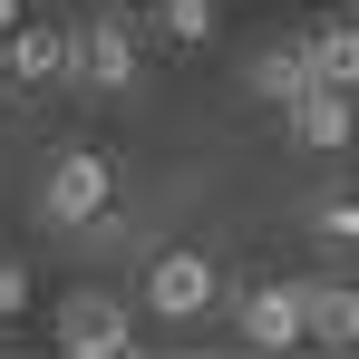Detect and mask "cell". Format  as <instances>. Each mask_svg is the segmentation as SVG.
<instances>
[{
  "mask_svg": "<svg viewBox=\"0 0 359 359\" xmlns=\"http://www.w3.org/2000/svg\"><path fill=\"white\" fill-rule=\"evenodd\" d=\"M107 194H117V165H107L97 146H59V156H49V175H39V224L88 243L97 224H107Z\"/></svg>",
  "mask_w": 359,
  "mask_h": 359,
  "instance_id": "obj_1",
  "label": "cell"
},
{
  "mask_svg": "<svg viewBox=\"0 0 359 359\" xmlns=\"http://www.w3.org/2000/svg\"><path fill=\"white\" fill-rule=\"evenodd\" d=\"M214 301H224V272H214L204 252H156V262H146V292H136V311L184 330V320H204Z\"/></svg>",
  "mask_w": 359,
  "mask_h": 359,
  "instance_id": "obj_2",
  "label": "cell"
},
{
  "mask_svg": "<svg viewBox=\"0 0 359 359\" xmlns=\"http://www.w3.org/2000/svg\"><path fill=\"white\" fill-rule=\"evenodd\" d=\"M0 78H10V88H68V78H78V29L20 20V29L0 39Z\"/></svg>",
  "mask_w": 359,
  "mask_h": 359,
  "instance_id": "obj_3",
  "label": "cell"
},
{
  "mask_svg": "<svg viewBox=\"0 0 359 359\" xmlns=\"http://www.w3.org/2000/svg\"><path fill=\"white\" fill-rule=\"evenodd\" d=\"M126 340H136V311L126 301H107V292L59 301V350L68 359H126Z\"/></svg>",
  "mask_w": 359,
  "mask_h": 359,
  "instance_id": "obj_4",
  "label": "cell"
},
{
  "mask_svg": "<svg viewBox=\"0 0 359 359\" xmlns=\"http://www.w3.org/2000/svg\"><path fill=\"white\" fill-rule=\"evenodd\" d=\"M233 320H243V340H252L262 359L311 350V330H301V282H252V292L233 301Z\"/></svg>",
  "mask_w": 359,
  "mask_h": 359,
  "instance_id": "obj_5",
  "label": "cell"
},
{
  "mask_svg": "<svg viewBox=\"0 0 359 359\" xmlns=\"http://www.w3.org/2000/svg\"><path fill=\"white\" fill-rule=\"evenodd\" d=\"M68 88H88V97L136 88V29H126V20H88V29H78V78H68Z\"/></svg>",
  "mask_w": 359,
  "mask_h": 359,
  "instance_id": "obj_6",
  "label": "cell"
},
{
  "mask_svg": "<svg viewBox=\"0 0 359 359\" xmlns=\"http://www.w3.org/2000/svg\"><path fill=\"white\" fill-rule=\"evenodd\" d=\"M282 117H292V146H311V156H340V146L359 136V107H350V88H301V97L282 107Z\"/></svg>",
  "mask_w": 359,
  "mask_h": 359,
  "instance_id": "obj_7",
  "label": "cell"
},
{
  "mask_svg": "<svg viewBox=\"0 0 359 359\" xmlns=\"http://www.w3.org/2000/svg\"><path fill=\"white\" fill-rule=\"evenodd\" d=\"M301 330H311V350H359V292L350 282H301Z\"/></svg>",
  "mask_w": 359,
  "mask_h": 359,
  "instance_id": "obj_8",
  "label": "cell"
},
{
  "mask_svg": "<svg viewBox=\"0 0 359 359\" xmlns=\"http://www.w3.org/2000/svg\"><path fill=\"white\" fill-rule=\"evenodd\" d=\"M301 49H311V78H320V88H350V97H359V20L301 29Z\"/></svg>",
  "mask_w": 359,
  "mask_h": 359,
  "instance_id": "obj_9",
  "label": "cell"
},
{
  "mask_svg": "<svg viewBox=\"0 0 359 359\" xmlns=\"http://www.w3.org/2000/svg\"><path fill=\"white\" fill-rule=\"evenodd\" d=\"M252 88H262L272 107H292L301 88H320V78H311V49H301V39H282V49H262V59H252Z\"/></svg>",
  "mask_w": 359,
  "mask_h": 359,
  "instance_id": "obj_10",
  "label": "cell"
},
{
  "mask_svg": "<svg viewBox=\"0 0 359 359\" xmlns=\"http://www.w3.org/2000/svg\"><path fill=\"white\" fill-rule=\"evenodd\" d=\"M165 39L175 49H204L214 39V0H165Z\"/></svg>",
  "mask_w": 359,
  "mask_h": 359,
  "instance_id": "obj_11",
  "label": "cell"
},
{
  "mask_svg": "<svg viewBox=\"0 0 359 359\" xmlns=\"http://www.w3.org/2000/svg\"><path fill=\"white\" fill-rule=\"evenodd\" d=\"M311 233L320 243H359V194H320L311 204Z\"/></svg>",
  "mask_w": 359,
  "mask_h": 359,
  "instance_id": "obj_12",
  "label": "cell"
},
{
  "mask_svg": "<svg viewBox=\"0 0 359 359\" xmlns=\"http://www.w3.org/2000/svg\"><path fill=\"white\" fill-rule=\"evenodd\" d=\"M20 311H29V272L0 252V320H20Z\"/></svg>",
  "mask_w": 359,
  "mask_h": 359,
  "instance_id": "obj_13",
  "label": "cell"
},
{
  "mask_svg": "<svg viewBox=\"0 0 359 359\" xmlns=\"http://www.w3.org/2000/svg\"><path fill=\"white\" fill-rule=\"evenodd\" d=\"M20 20H29V10H20V0H0V39H10V29H20Z\"/></svg>",
  "mask_w": 359,
  "mask_h": 359,
  "instance_id": "obj_14",
  "label": "cell"
}]
</instances>
